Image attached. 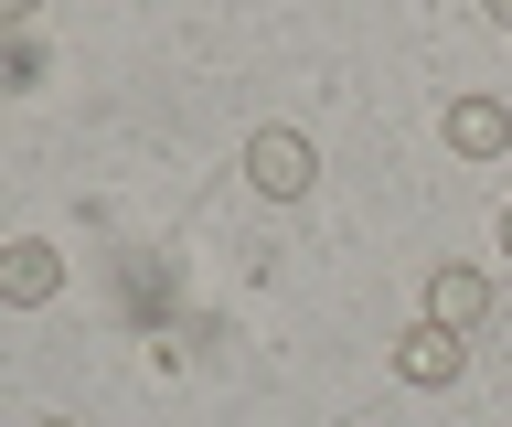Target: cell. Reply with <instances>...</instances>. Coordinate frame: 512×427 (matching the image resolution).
Segmentation results:
<instances>
[{
    "mask_svg": "<svg viewBox=\"0 0 512 427\" xmlns=\"http://www.w3.org/2000/svg\"><path fill=\"white\" fill-rule=\"evenodd\" d=\"M54 299H64V257L43 235H11L0 246V310H54Z\"/></svg>",
    "mask_w": 512,
    "mask_h": 427,
    "instance_id": "6da1fadb",
    "label": "cell"
},
{
    "mask_svg": "<svg viewBox=\"0 0 512 427\" xmlns=\"http://www.w3.org/2000/svg\"><path fill=\"white\" fill-rule=\"evenodd\" d=\"M310 139H299V129H256L246 139V182H256V193H267V203H299V193H310Z\"/></svg>",
    "mask_w": 512,
    "mask_h": 427,
    "instance_id": "7a4b0ae2",
    "label": "cell"
},
{
    "mask_svg": "<svg viewBox=\"0 0 512 427\" xmlns=\"http://www.w3.org/2000/svg\"><path fill=\"white\" fill-rule=\"evenodd\" d=\"M438 139L459 150V161H502V150H512V107H502V97H448Z\"/></svg>",
    "mask_w": 512,
    "mask_h": 427,
    "instance_id": "3957f363",
    "label": "cell"
},
{
    "mask_svg": "<svg viewBox=\"0 0 512 427\" xmlns=\"http://www.w3.org/2000/svg\"><path fill=\"white\" fill-rule=\"evenodd\" d=\"M427 321L438 331H480L491 321V278H480V267H427Z\"/></svg>",
    "mask_w": 512,
    "mask_h": 427,
    "instance_id": "277c9868",
    "label": "cell"
},
{
    "mask_svg": "<svg viewBox=\"0 0 512 427\" xmlns=\"http://www.w3.org/2000/svg\"><path fill=\"white\" fill-rule=\"evenodd\" d=\"M459 363H470V353H459V331H438V321H416L406 342H395V374H406V385H427V395L459 385Z\"/></svg>",
    "mask_w": 512,
    "mask_h": 427,
    "instance_id": "5b68a950",
    "label": "cell"
},
{
    "mask_svg": "<svg viewBox=\"0 0 512 427\" xmlns=\"http://www.w3.org/2000/svg\"><path fill=\"white\" fill-rule=\"evenodd\" d=\"M32 75H43V43H32V33H0V86H32Z\"/></svg>",
    "mask_w": 512,
    "mask_h": 427,
    "instance_id": "8992f818",
    "label": "cell"
},
{
    "mask_svg": "<svg viewBox=\"0 0 512 427\" xmlns=\"http://www.w3.org/2000/svg\"><path fill=\"white\" fill-rule=\"evenodd\" d=\"M22 22H32V0H0V33H22Z\"/></svg>",
    "mask_w": 512,
    "mask_h": 427,
    "instance_id": "52a82bcc",
    "label": "cell"
},
{
    "mask_svg": "<svg viewBox=\"0 0 512 427\" xmlns=\"http://www.w3.org/2000/svg\"><path fill=\"white\" fill-rule=\"evenodd\" d=\"M480 11H491V22H502V33H512V0H480Z\"/></svg>",
    "mask_w": 512,
    "mask_h": 427,
    "instance_id": "ba28073f",
    "label": "cell"
},
{
    "mask_svg": "<svg viewBox=\"0 0 512 427\" xmlns=\"http://www.w3.org/2000/svg\"><path fill=\"white\" fill-rule=\"evenodd\" d=\"M502 257H512V203H502Z\"/></svg>",
    "mask_w": 512,
    "mask_h": 427,
    "instance_id": "9c48e42d",
    "label": "cell"
},
{
    "mask_svg": "<svg viewBox=\"0 0 512 427\" xmlns=\"http://www.w3.org/2000/svg\"><path fill=\"white\" fill-rule=\"evenodd\" d=\"M54 427H64V417H54Z\"/></svg>",
    "mask_w": 512,
    "mask_h": 427,
    "instance_id": "30bf717a",
    "label": "cell"
}]
</instances>
